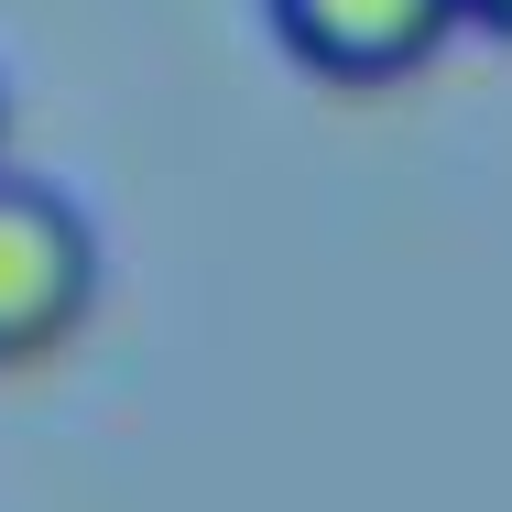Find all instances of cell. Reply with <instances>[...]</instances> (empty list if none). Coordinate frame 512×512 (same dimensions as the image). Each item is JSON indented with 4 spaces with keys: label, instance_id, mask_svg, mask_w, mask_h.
<instances>
[{
    "label": "cell",
    "instance_id": "6da1fadb",
    "mask_svg": "<svg viewBox=\"0 0 512 512\" xmlns=\"http://www.w3.org/2000/svg\"><path fill=\"white\" fill-rule=\"evenodd\" d=\"M99 316V229L88 207L44 175L0 164V371H33L55 349H77V327Z\"/></svg>",
    "mask_w": 512,
    "mask_h": 512
},
{
    "label": "cell",
    "instance_id": "7a4b0ae2",
    "mask_svg": "<svg viewBox=\"0 0 512 512\" xmlns=\"http://www.w3.org/2000/svg\"><path fill=\"white\" fill-rule=\"evenodd\" d=\"M262 11L273 44L327 88H404L469 33L458 0H262Z\"/></svg>",
    "mask_w": 512,
    "mask_h": 512
},
{
    "label": "cell",
    "instance_id": "3957f363",
    "mask_svg": "<svg viewBox=\"0 0 512 512\" xmlns=\"http://www.w3.org/2000/svg\"><path fill=\"white\" fill-rule=\"evenodd\" d=\"M458 22H469V33H502V44H512V0H458Z\"/></svg>",
    "mask_w": 512,
    "mask_h": 512
},
{
    "label": "cell",
    "instance_id": "277c9868",
    "mask_svg": "<svg viewBox=\"0 0 512 512\" xmlns=\"http://www.w3.org/2000/svg\"><path fill=\"white\" fill-rule=\"evenodd\" d=\"M0 164H11V88H0Z\"/></svg>",
    "mask_w": 512,
    "mask_h": 512
}]
</instances>
